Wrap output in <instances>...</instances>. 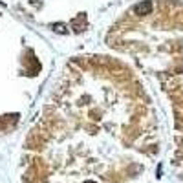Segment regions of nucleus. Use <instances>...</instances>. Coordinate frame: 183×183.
I'll return each instance as SVG.
<instances>
[{
	"label": "nucleus",
	"instance_id": "obj_2",
	"mask_svg": "<svg viewBox=\"0 0 183 183\" xmlns=\"http://www.w3.org/2000/svg\"><path fill=\"white\" fill-rule=\"evenodd\" d=\"M84 183H95V181H90V180H88V181H84Z\"/></svg>",
	"mask_w": 183,
	"mask_h": 183
},
{
	"label": "nucleus",
	"instance_id": "obj_1",
	"mask_svg": "<svg viewBox=\"0 0 183 183\" xmlns=\"http://www.w3.org/2000/svg\"><path fill=\"white\" fill-rule=\"evenodd\" d=\"M152 2L150 0H143V2H139L137 6H134V13L136 15H150V11H152Z\"/></svg>",
	"mask_w": 183,
	"mask_h": 183
}]
</instances>
